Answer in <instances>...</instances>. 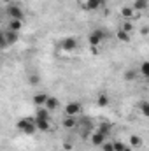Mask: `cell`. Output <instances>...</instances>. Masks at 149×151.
I'll return each instance as SVG.
<instances>
[{
    "label": "cell",
    "mask_w": 149,
    "mask_h": 151,
    "mask_svg": "<svg viewBox=\"0 0 149 151\" xmlns=\"http://www.w3.org/2000/svg\"><path fill=\"white\" fill-rule=\"evenodd\" d=\"M7 16H9V19H25V12H23V9L19 7V5H16V4H9L7 5Z\"/></svg>",
    "instance_id": "3"
},
{
    "label": "cell",
    "mask_w": 149,
    "mask_h": 151,
    "mask_svg": "<svg viewBox=\"0 0 149 151\" xmlns=\"http://www.w3.org/2000/svg\"><path fill=\"white\" fill-rule=\"evenodd\" d=\"M105 141H107V137H104V135L98 134V132H91V134H90V142H91L93 146H102Z\"/></svg>",
    "instance_id": "8"
},
{
    "label": "cell",
    "mask_w": 149,
    "mask_h": 151,
    "mask_svg": "<svg viewBox=\"0 0 149 151\" xmlns=\"http://www.w3.org/2000/svg\"><path fill=\"white\" fill-rule=\"evenodd\" d=\"M4 39H5V44H7V46H12V44L18 42L19 34H18V32H11V30H7V32H4Z\"/></svg>",
    "instance_id": "9"
},
{
    "label": "cell",
    "mask_w": 149,
    "mask_h": 151,
    "mask_svg": "<svg viewBox=\"0 0 149 151\" xmlns=\"http://www.w3.org/2000/svg\"><path fill=\"white\" fill-rule=\"evenodd\" d=\"M116 37H117V40H121V42H130V34L125 32V30H119L116 34Z\"/></svg>",
    "instance_id": "22"
},
{
    "label": "cell",
    "mask_w": 149,
    "mask_h": 151,
    "mask_svg": "<svg viewBox=\"0 0 149 151\" xmlns=\"http://www.w3.org/2000/svg\"><path fill=\"white\" fill-rule=\"evenodd\" d=\"M7 44H5V39H4V32L0 30V49H4Z\"/></svg>",
    "instance_id": "29"
},
{
    "label": "cell",
    "mask_w": 149,
    "mask_h": 151,
    "mask_svg": "<svg viewBox=\"0 0 149 151\" xmlns=\"http://www.w3.org/2000/svg\"><path fill=\"white\" fill-rule=\"evenodd\" d=\"M109 102H111V99H109V95H107V93H100V95H98V99H97V104H98L100 107L109 106Z\"/></svg>",
    "instance_id": "19"
},
{
    "label": "cell",
    "mask_w": 149,
    "mask_h": 151,
    "mask_svg": "<svg viewBox=\"0 0 149 151\" xmlns=\"http://www.w3.org/2000/svg\"><path fill=\"white\" fill-rule=\"evenodd\" d=\"M111 130H112V125L109 123V121H102V123L98 125V128H97V132L102 134L104 137H107V135L111 134Z\"/></svg>",
    "instance_id": "12"
},
{
    "label": "cell",
    "mask_w": 149,
    "mask_h": 151,
    "mask_svg": "<svg viewBox=\"0 0 149 151\" xmlns=\"http://www.w3.org/2000/svg\"><path fill=\"white\" fill-rule=\"evenodd\" d=\"M21 28H23V21H21V19H9V28H7V30L19 34Z\"/></svg>",
    "instance_id": "14"
},
{
    "label": "cell",
    "mask_w": 149,
    "mask_h": 151,
    "mask_svg": "<svg viewBox=\"0 0 149 151\" xmlns=\"http://www.w3.org/2000/svg\"><path fill=\"white\" fill-rule=\"evenodd\" d=\"M112 146H114V151H123L125 148H126V144H125V142H121V141L112 142Z\"/></svg>",
    "instance_id": "25"
},
{
    "label": "cell",
    "mask_w": 149,
    "mask_h": 151,
    "mask_svg": "<svg viewBox=\"0 0 149 151\" xmlns=\"http://www.w3.org/2000/svg\"><path fill=\"white\" fill-rule=\"evenodd\" d=\"M137 79V69H128L125 72V81H135Z\"/></svg>",
    "instance_id": "20"
},
{
    "label": "cell",
    "mask_w": 149,
    "mask_h": 151,
    "mask_svg": "<svg viewBox=\"0 0 149 151\" xmlns=\"http://www.w3.org/2000/svg\"><path fill=\"white\" fill-rule=\"evenodd\" d=\"M18 130L19 132H23V134H27V135H32V134H35L37 132V128H35V123H34V116H27V118H21L19 121H18Z\"/></svg>",
    "instance_id": "1"
},
{
    "label": "cell",
    "mask_w": 149,
    "mask_h": 151,
    "mask_svg": "<svg viewBox=\"0 0 149 151\" xmlns=\"http://www.w3.org/2000/svg\"><path fill=\"white\" fill-rule=\"evenodd\" d=\"M105 37H109V34H107L105 30H102V28H97V30H93V32L88 35V42H90L91 47H97Z\"/></svg>",
    "instance_id": "2"
},
{
    "label": "cell",
    "mask_w": 149,
    "mask_h": 151,
    "mask_svg": "<svg viewBox=\"0 0 149 151\" xmlns=\"http://www.w3.org/2000/svg\"><path fill=\"white\" fill-rule=\"evenodd\" d=\"M2 2H4V4H7V5H9V4H14V0H2Z\"/></svg>",
    "instance_id": "31"
},
{
    "label": "cell",
    "mask_w": 149,
    "mask_h": 151,
    "mask_svg": "<svg viewBox=\"0 0 149 151\" xmlns=\"http://www.w3.org/2000/svg\"><path fill=\"white\" fill-rule=\"evenodd\" d=\"M139 107H140V111L144 116H149V102L148 100H140L139 102Z\"/></svg>",
    "instance_id": "23"
},
{
    "label": "cell",
    "mask_w": 149,
    "mask_h": 151,
    "mask_svg": "<svg viewBox=\"0 0 149 151\" xmlns=\"http://www.w3.org/2000/svg\"><path fill=\"white\" fill-rule=\"evenodd\" d=\"M44 107H46L47 111H56V109L60 107V100H58L56 97H47V100H46Z\"/></svg>",
    "instance_id": "10"
},
{
    "label": "cell",
    "mask_w": 149,
    "mask_h": 151,
    "mask_svg": "<svg viewBox=\"0 0 149 151\" xmlns=\"http://www.w3.org/2000/svg\"><path fill=\"white\" fill-rule=\"evenodd\" d=\"M140 74H142V77H149V62H144L140 65Z\"/></svg>",
    "instance_id": "24"
},
{
    "label": "cell",
    "mask_w": 149,
    "mask_h": 151,
    "mask_svg": "<svg viewBox=\"0 0 149 151\" xmlns=\"http://www.w3.org/2000/svg\"><path fill=\"white\" fill-rule=\"evenodd\" d=\"M132 28H133V27H132V23H130V21H126V23L123 25V28H121V30H125V32H128V34H130V32H132Z\"/></svg>",
    "instance_id": "27"
},
{
    "label": "cell",
    "mask_w": 149,
    "mask_h": 151,
    "mask_svg": "<svg viewBox=\"0 0 149 151\" xmlns=\"http://www.w3.org/2000/svg\"><path fill=\"white\" fill-rule=\"evenodd\" d=\"M34 123H35V128H37L39 132H47L51 128V123L46 121V119H35L34 118Z\"/></svg>",
    "instance_id": "13"
},
{
    "label": "cell",
    "mask_w": 149,
    "mask_h": 151,
    "mask_svg": "<svg viewBox=\"0 0 149 151\" xmlns=\"http://www.w3.org/2000/svg\"><path fill=\"white\" fill-rule=\"evenodd\" d=\"M121 16H123L125 19H132V18L135 16V11L132 9V5H126V7L121 9Z\"/></svg>",
    "instance_id": "17"
},
{
    "label": "cell",
    "mask_w": 149,
    "mask_h": 151,
    "mask_svg": "<svg viewBox=\"0 0 149 151\" xmlns=\"http://www.w3.org/2000/svg\"><path fill=\"white\" fill-rule=\"evenodd\" d=\"M34 118H35V119H46V121H49V119H51V111H47V109L42 106V107L37 109V113H35Z\"/></svg>",
    "instance_id": "11"
},
{
    "label": "cell",
    "mask_w": 149,
    "mask_h": 151,
    "mask_svg": "<svg viewBox=\"0 0 149 151\" xmlns=\"http://www.w3.org/2000/svg\"><path fill=\"white\" fill-rule=\"evenodd\" d=\"M60 46H62L63 51H69V53H70V51H74L75 47H77V40H75L74 37H65L63 40H62Z\"/></svg>",
    "instance_id": "7"
},
{
    "label": "cell",
    "mask_w": 149,
    "mask_h": 151,
    "mask_svg": "<svg viewBox=\"0 0 149 151\" xmlns=\"http://www.w3.org/2000/svg\"><path fill=\"white\" fill-rule=\"evenodd\" d=\"M39 83H40L39 76H30V84H34V86H35V84H39Z\"/></svg>",
    "instance_id": "28"
},
{
    "label": "cell",
    "mask_w": 149,
    "mask_h": 151,
    "mask_svg": "<svg viewBox=\"0 0 149 151\" xmlns=\"http://www.w3.org/2000/svg\"><path fill=\"white\" fill-rule=\"evenodd\" d=\"M104 4H105V0H84L82 9L84 11H98L104 7Z\"/></svg>",
    "instance_id": "6"
},
{
    "label": "cell",
    "mask_w": 149,
    "mask_h": 151,
    "mask_svg": "<svg viewBox=\"0 0 149 151\" xmlns=\"http://www.w3.org/2000/svg\"><path fill=\"white\" fill-rule=\"evenodd\" d=\"M130 146H132V148H140V146H142V139H140L139 135H132V137H130Z\"/></svg>",
    "instance_id": "21"
},
{
    "label": "cell",
    "mask_w": 149,
    "mask_h": 151,
    "mask_svg": "<svg viewBox=\"0 0 149 151\" xmlns=\"http://www.w3.org/2000/svg\"><path fill=\"white\" fill-rule=\"evenodd\" d=\"M47 97H49V95H46V93H37V95L34 97V104H35V106H39V107H42V106L46 104Z\"/></svg>",
    "instance_id": "18"
},
{
    "label": "cell",
    "mask_w": 149,
    "mask_h": 151,
    "mask_svg": "<svg viewBox=\"0 0 149 151\" xmlns=\"http://www.w3.org/2000/svg\"><path fill=\"white\" fill-rule=\"evenodd\" d=\"M75 127L82 132V135H84V137H88V134H91V132H93V125H91V121H90V118H88V116L79 118Z\"/></svg>",
    "instance_id": "4"
},
{
    "label": "cell",
    "mask_w": 149,
    "mask_h": 151,
    "mask_svg": "<svg viewBox=\"0 0 149 151\" xmlns=\"http://www.w3.org/2000/svg\"><path fill=\"white\" fill-rule=\"evenodd\" d=\"M62 125H63V128H75L77 118H74V116H65L63 121H62Z\"/></svg>",
    "instance_id": "15"
},
{
    "label": "cell",
    "mask_w": 149,
    "mask_h": 151,
    "mask_svg": "<svg viewBox=\"0 0 149 151\" xmlns=\"http://www.w3.org/2000/svg\"><path fill=\"white\" fill-rule=\"evenodd\" d=\"M148 5H149V0H135L133 5H132V9L133 11H146Z\"/></svg>",
    "instance_id": "16"
},
{
    "label": "cell",
    "mask_w": 149,
    "mask_h": 151,
    "mask_svg": "<svg viewBox=\"0 0 149 151\" xmlns=\"http://www.w3.org/2000/svg\"><path fill=\"white\" fill-rule=\"evenodd\" d=\"M100 148H102V151H114V146H112L111 141H105V142H104Z\"/></svg>",
    "instance_id": "26"
},
{
    "label": "cell",
    "mask_w": 149,
    "mask_h": 151,
    "mask_svg": "<svg viewBox=\"0 0 149 151\" xmlns=\"http://www.w3.org/2000/svg\"><path fill=\"white\" fill-rule=\"evenodd\" d=\"M123 151H133V150H132L130 146H126V148H125V150H123Z\"/></svg>",
    "instance_id": "32"
},
{
    "label": "cell",
    "mask_w": 149,
    "mask_h": 151,
    "mask_svg": "<svg viewBox=\"0 0 149 151\" xmlns=\"http://www.w3.org/2000/svg\"><path fill=\"white\" fill-rule=\"evenodd\" d=\"M140 34H142V35H148V27H144V28L140 30Z\"/></svg>",
    "instance_id": "30"
},
{
    "label": "cell",
    "mask_w": 149,
    "mask_h": 151,
    "mask_svg": "<svg viewBox=\"0 0 149 151\" xmlns=\"http://www.w3.org/2000/svg\"><path fill=\"white\" fill-rule=\"evenodd\" d=\"M81 111H82V107H81L79 102H69L65 106V116H74V118H77L81 114Z\"/></svg>",
    "instance_id": "5"
}]
</instances>
